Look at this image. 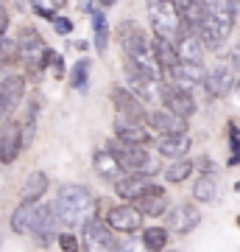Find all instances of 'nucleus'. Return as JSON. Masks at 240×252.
Masks as SVG:
<instances>
[{
    "label": "nucleus",
    "mask_w": 240,
    "mask_h": 252,
    "mask_svg": "<svg viewBox=\"0 0 240 252\" xmlns=\"http://www.w3.org/2000/svg\"><path fill=\"white\" fill-rule=\"evenodd\" d=\"M53 207L64 227H84L89 219H95V193L87 185L67 182L59 188Z\"/></svg>",
    "instance_id": "f257e3e1"
},
{
    "label": "nucleus",
    "mask_w": 240,
    "mask_h": 252,
    "mask_svg": "<svg viewBox=\"0 0 240 252\" xmlns=\"http://www.w3.org/2000/svg\"><path fill=\"white\" fill-rule=\"evenodd\" d=\"M115 34H117L120 48H123V59L137 64L140 70L151 73L154 79H162V70H160V64H157V59H154V51H151V36L145 34L134 20H123Z\"/></svg>",
    "instance_id": "f03ea898"
},
{
    "label": "nucleus",
    "mask_w": 240,
    "mask_h": 252,
    "mask_svg": "<svg viewBox=\"0 0 240 252\" xmlns=\"http://www.w3.org/2000/svg\"><path fill=\"white\" fill-rule=\"evenodd\" d=\"M145 6H148V20H151L154 36L176 42L182 28H185V23L179 17L176 0H145Z\"/></svg>",
    "instance_id": "7ed1b4c3"
},
{
    "label": "nucleus",
    "mask_w": 240,
    "mask_h": 252,
    "mask_svg": "<svg viewBox=\"0 0 240 252\" xmlns=\"http://www.w3.org/2000/svg\"><path fill=\"white\" fill-rule=\"evenodd\" d=\"M45 39L42 34L36 31L34 26H26L20 28L17 34V56H20V64L26 67V79H39L42 76V59H45Z\"/></svg>",
    "instance_id": "20e7f679"
},
{
    "label": "nucleus",
    "mask_w": 240,
    "mask_h": 252,
    "mask_svg": "<svg viewBox=\"0 0 240 252\" xmlns=\"http://www.w3.org/2000/svg\"><path fill=\"white\" fill-rule=\"evenodd\" d=\"M107 149H112L117 154V160H120L126 174H148V177L157 174V165H154L151 154L145 152V146H126V143L112 140Z\"/></svg>",
    "instance_id": "39448f33"
},
{
    "label": "nucleus",
    "mask_w": 240,
    "mask_h": 252,
    "mask_svg": "<svg viewBox=\"0 0 240 252\" xmlns=\"http://www.w3.org/2000/svg\"><path fill=\"white\" fill-rule=\"evenodd\" d=\"M81 252H117V238L104 219H89L81 227Z\"/></svg>",
    "instance_id": "423d86ee"
},
{
    "label": "nucleus",
    "mask_w": 240,
    "mask_h": 252,
    "mask_svg": "<svg viewBox=\"0 0 240 252\" xmlns=\"http://www.w3.org/2000/svg\"><path fill=\"white\" fill-rule=\"evenodd\" d=\"M238 70L232 67L226 59L223 62H218L213 67V70H207V76H204V93L210 95V98H223V95H229L235 87H238Z\"/></svg>",
    "instance_id": "0eeeda50"
},
{
    "label": "nucleus",
    "mask_w": 240,
    "mask_h": 252,
    "mask_svg": "<svg viewBox=\"0 0 240 252\" xmlns=\"http://www.w3.org/2000/svg\"><path fill=\"white\" fill-rule=\"evenodd\" d=\"M160 101L165 104V109L168 112H173V115L185 118V121H190V118L196 115V98H193V93L187 90H179V87H173L170 81L162 79L160 81Z\"/></svg>",
    "instance_id": "6e6552de"
},
{
    "label": "nucleus",
    "mask_w": 240,
    "mask_h": 252,
    "mask_svg": "<svg viewBox=\"0 0 240 252\" xmlns=\"http://www.w3.org/2000/svg\"><path fill=\"white\" fill-rule=\"evenodd\" d=\"M26 76H6L0 81V121L6 124L26 98Z\"/></svg>",
    "instance_id": "1a4fd4ad"
},
{
    "label": "nucleus",
    "mask_w": 240,
    "mask_h": 252,
    "mask_svg": "<svg viewBox=\"0 0 240 252\" xmlns=\"http://www.w3.org/2000/svg\"><path fill=\"white\" fill-rule=\"evenodd\" d=\"M115 140L126 146H145L151 140V129L145 124V118L115 115Z\"/></svg>",
    "instance_id": "9d476101"
},
{
    "label": "nucleus",
    "mask_w": 240,
    "mask_h": 252,
    "mask_svg": "<svg viewBox=\"0 0 240 252\" xmlns=\"http://www.w3.org/2000/svg\"><path fill=\"white\" fill-rule=\"evenodd\" d=\"M123 70H126V87L137 95V98L145 104V101H151L154 95H160V81L162 79H154L151 73L140 70L137 64H132L129 59H123Z\"/></svg>",
    "instance_id": "9b49d317"
},
{
    "label": "nucleus",
    "mask_w": 240,
    "mask_h": 252,
    "mask_svg": "<svg viewBox=\"0 0 240 252\" xmlns=\"http://www.w3.org/2000/svg\"><path fill=\"white\" fill-rule=\"evenodd\" d=\"M104 221H107L109 230H115V233H137L142 227V213L137 210L134 205H129V202H123V205H115L107 210V216H104Z\"/></svg>",
    "instance_id": "f8f14e48"
},
{
    "label": "nucleus",
    "mask_w": 240,
    "mask_h": 252,
    "mask_svg": "<svg viewBox=\"0 0 240 252\" xmlns=\"http://www.w3.org/2000/svg\"><path fill=\"white\" fill-rule=\"evenodd\" d=\"M165 219H168V230L176 233V235H190L198 224H201V213H198V207L190 205V202H182V205L170 207L168 213H165Z\"/></svg>",
    "instance_id": "ddd939ff"
},
{
    "label": "nucleus",
    "mask_w": 240,
    "mask_h": 252,
    "mask_svg": "<svg viewBox=\"0 0 240 252\" xmlns=\"http://www.w3.org/2000/svg\"><path fill=\"white\" fill-rule=\"evenodd\" d=\"M59 224H62V221H59V216H56V207L39 202V210H36V219H34V230H31V235L36 238V244L48 247L53 238H59Z\"/></svg>",
    "instance_id": "4468645a"
},
{
    "label": "nucleus",
    "mask_w": 240,
    "mask_h": 252,
    "mask_svg": "<svg viewBox=\"0 0 240 252\" xmlns=\"http://www.w3.org/2000/svg\"><path fill=\"white\" fill-rule=\"evenodd\" d=\"M23 152V126L20 121H6L0 126V165H11Z\"/></svg>",
    "instance_id": "2eb2a0df"
},
{
    "label": "nucleus",
    "mask_w": 240,
    "mask_h": 252,
    "mask_svg": "<svg viewBox=\"0 0 240 252\" xmlns=\"http://www.w3.org/2000/svg\"><path fill=\"white\" fill-rule=\"evenodd\" d=\"M145 124H148V129L151 132H157L160 137L165 135H187V121L185 118L173 115V112H168V109H151L148 115H145Z\"/></svg>",
    "instance_id": "dca6fc26"
},
{
    "label": "nucleus",
    "mask_w": 240,
    "mask_h": 252,
    "mask_svg": "<svg viewBox=\"0 0 240 252\" xmlns=\"http://www.w3.org/2000/svg\"><path fill=\"white\" fill-rule=\"evenodd\" d=\"M204 64H187V62H179L173 70H168L162 79L170 81L173 87H179V90H187L193 93V87H198V84H204Z\"/></svg>",
    "instance_id": "f3484780"
},
{
    "label": "nucleus",
    "mask_w": 240,
    "mask_h": 252,
    "mask_svg": "<svg viewBox=\"0 0 240 252\" xmlns=\"http://www.w3.org/2000/svg\"><path fill=\"white\" fill-rule=\"evenodd\" d=\"M176 45V54H179V62H187V64H204V45H201V36L190 28H182L179 39L173 42Z\"/></svg>",
    "instance_id": "a211bd4d"
},
{
    "label": "nucleus",
    "mask_w": 240,
    "mask_h": 252,
    "mask_svg": "<svg viewBox=\"0 0 240 252\" xmlns=\"http://www.w3.org/2000/svg\"><path fill=\"white\" fill-rule=\"evenodd\" d=\"M151 185H154V177H148V174H123V177L115 182V193L123 199V202L132 205V202H137Z\"/></svg>",
    "instance_id": "6ab92c4d"
},
{
    "label": "nucleus",
    "mask_w": 240,
    "mask_h": 252,
    "mask_svg": "<svg viewBox=\"0 0 240 252\" xmlns=\"http://www.w3.org/2000/svg\"><path fill=\"white\" fill-rule=\"evenodd\" d=\"M132 205L142 213V219L145 216H165V213L170 210L168 207V193H165V188L157 185V182H154L151 188L145 190L137 202H132Z\"/></svg>",
    "instance_id": "aec40b11"
},
{
    "label": "nucleus",
    "mask_w": 240,
    "mask_h": 252,
    "mask_svg": "<svg viewBox=\"0 0 240 252\" xmlns=\"http://www.w3.org/2000/svg\"><path fill=\"white\" fill-rule=\"evenodd\" d=\"M201 3H204V20L215 23L223 34H232L238 17H235V9H232L229 0H201Z\"/></svg>",
    "instance_id": "412c9836"
},
{
    "label": "nucleus",
    "mask_w": 240,
    "mask_h": 252,
    "mask_svg": "<svg viewBox=\"0 0 240 252\" xmlns=\"http://www.w3.org/2000/svg\"><path fill=\"white\" fill-rule=\"evenodd\" d=\"M112 104H115V115H129V118H145V107L142 101L134 95L129 87H112Z\"/></svg>",
    "instance_id": "4be33fe9"
},
{
    "label": "nucleus",
    "mask_w": 240,
    "mask_h": 252,
    "mask_svg": "<svg viewBox=\"0 0 240 252\" xmlns=\"http://www.w3.org/2000/svg\"><path fill=\"white\" fill-rule=\"evenodd\" d=\"M92 168H95V174H98V177L112 180V182H117L126 174L123 165H120V160H117V154L112 152V149H107V146L92 154Z\"/></svg>",
    "instance_id": "5701e85b"
},
{
    "label": "nucleus",
    "mask_w": 240,
    "mask_h": 252,
    "mask_svg": "<svg viewBox=\"0 0 240 252\" xmlns=\"http://www.w3.org/2000/svg\"><path fill=\"white\" fill-rule=\"evenodd\" d=\"M190 135H165V137H157V154L165 157V160H185L187 152H190Z\"/></svg>",
    "instance_id": "b1692460"
},
{
    "label": "nucleus",
    "mask_w": 240,
    "mask_h": 252,
    "mask_svg": "<svg viewBox=\"0 0 240 252\" xmlns=\"http://www.w3.org/2000/svg\"><path fill=\"white\" fill-rule=\"evenodd\" d=\"M39 95H31L26 104V109H23V121H20V126H23V149H28V146L34 143L36 137V121H39Z\"/></svg>",
    "instance_id": "393cba45"
},
{
    "label": "nucleus",
    "mask_w": 240,
    "mask_h": 252,
    "mask_svg": "<svg viewBox=\"0 0 240 252\" xmlns=\"http://www.w3.org/2000/svg\"><path fill=\"white\" fill-rule=\"evenodd\" d=\"M36 210H39V202H20L11 213V230L17 235H28L34 230V219H36Z\"/></svg>",
    "instance_id": "a878e982"
},
{
    "label": "nucleus",
    "mask_w": 240,
    "mask_h": 252,
    "mask_svg": "<svg viewBox=\"0 0 240 252\" xmlns=\"http://www.w3.org/2000/svg\"><path fill=\"white\" fill-rule=\"evenodd\" d=\"M51 180H48V174L45 171H31L28 174V180L23 182V188H20V202H42V193L48 190Z\"/></svg>",
    "instance_id": "bb28decb"
},
{
    "label": "nucleus",
    "mask_w": 240,
    "mask_h": 252,
    "mask_svg": "<svg viewBox=\"0 0 240 252\" xmlns=\"http://www.w3.org/2000/svg\"><path fill=\"white\" fill-rule=\"evenodd\" d=\"M151 51H154V59H157V64H160L162 76L168 70H173L179 64V54H176V45L173 42H168V39H160V36H154L151 39Z\"/></svg>",
    "instance_id": "cd10ccee"
},
{
    "label": "nucleus",
    "mask_w": 240,
    "mask_h": 252,
    "mask_svg": "<svg viewBox=\"0 0 240 252\" xmlns=\"http://www.w3.org/2000/svg\"><path fill=\"white\" fill-rule=\"evenodd\" d=\"M218 193H221V188H218V177H215V174H201V177L193 182V199L201 202V205L218 202Z\"/></svg>",
    "instance_id": "c85d7f7f"
},
{
    "label": "nucleus",
    "mask_w": 240,
    "mask_h": 252,
    "mask_svg": "<svg viewBox=\"0 0 240 252\" xmlns=\"http://www.w3.org/2000/svg\"><path fill=\"white\" fill-rule=\"evenodd\" d=\"M168 227H145L142 230V250L145 252H168Z\"/></svg>",
    "instance_id": "c756f323"
},
{
    "label": "nucleus",
    "mask_w": 240,
    "mask_h": 252,
    "mask_svg": "<svg viewBox=\"0 0 240 252\" xmlns=\"http://www.w3.org/2000/svg\"><path fill=\"white\" fill-rule=\"evenodd\" d=\"M193 168H196V162L190 160V157H185V160H173L168 165V168H165V180L168 182H173V185H179V182H185L187 177H190V174H193Z\"/></svg>",
    "instance_id": "7c9ffc66"
},
{
    "label": "nucleus",
    "mask_w": 240,
    "mask_h": 252,
    "mask_svg": "<svg viewBox=\"0 0 240 252\" xmlns=\"http://www.w3.org/2000/svg\"><path fill=\"white\" fill-rule=\"evenodd\" d=\"M92 31H95V48L98 54H107L109 45V26H107V14L104 11H92Z\"/></svg>",
    "instance_id": "2f4dec72"
},
{
    "label": "nucleus",
    "mask_w": 240,
    "mask_h": 252,
    "mask_svg": "<svg viewBox=\"0 0 240 252\" xmlns=\"http://www.w3.org/2000/svg\"><path fill=\"white\" fill-rule=\"evenodd\" d=\"M89 70H92V59H89V56H84V59H79V62L73 64V70H70V87L73 90H84V87H87Z\"/></svg>",
    "instance_id": "473e14b6"
},
{
    "label": "nucleus",
    "mask_w": 240,
    "mask_h": 252,
    "mask_svg": "<svg viewBox=\"0 0 240 252\" xmlns=\"http://www.w3.org/2000/svg\"><path fill=\"white\" fill-rule=\"evenodd\" d=\"M20 62L17 56V39L14 36H3L0 39V70H9Z\"/></svg>",
    "instance_id": "72a5a7b5"
},
{
    "label": "nucleus",
    "mask_w": 240,
    "mask_h": 252,
    "mask_svg": "<svg viewBox=\"0 0 240 252\" xmlns=\"http://www.w3.org/2000/svg\"><path fill=\"white\" fill-rule=\"evenodd\" d=\"M59 250L62 252H81V241L73 233H59Z\"/></svg>",
    "instance_id": "f704fd0d"
},
{
    "label": "nucleus",
    "mask_w": 240,
    "mask_h": 252,
    "mask_svg": "<svg viewBox=\"0 0 240 252\" xmlns=\"http://www.w3.org/2000/svg\"><path fill=\"white\" fill-rule=\"evenodd\" d=\"M31 6H34V11H36V17H42V20H48V23H56V11L53 9H45L39 0H31Z\"/></svg>",
    "instance_id": "c9c22d12"
},
{
    "label": "nucleus",
    "mask_w": 240,
    "mask_h": 252,
    "mask_svg": "<svg viewBox=\"0 0 240 252\" xmlns=\"http://www.w3.org/2000/svg\"><path fill=\"white\" fill-rule=\"evenodd\" d=\"M226 62L238 70V76H240V42L238 45H232V51H229V56H226Z\"/></svg>",
    "instance_id": "e433bc0d"
},
{
    "label": "nucleus",
    "mask_w": 240,
    "mask_h": 252,
    "mask_svg": "<svg viewBox=\"0 0 240 252\" xmlns=\"http://www.w3.org/2000/svg\"><path fill=\"white\" fill-rule=\"evenodd\" d=\"M53 28H56V31H59V34H70V31H73V23H70V20H67V17H56V23H53Z\"/></svg>",
    "instance_id": "4c0bfd02"
},
{
    "label": "nucleus",
    "mask_w": 240,
    "mask_h": 252,
    "mask_svg": "<svg viewBox=\"0 0 240 252\" xmlns=\"http://www.w3.org/2000/svg\"><path fill=\"white\" fill-rule=\"evenodd\" d=\"M6 28H9V11L0 6V39L6 36Z\"/></svg>",
    "instance_id": "58836bf2"
},
{
    "label": "nucleus",
    "mask_w": 240,
    "mask_h": 252,
    "mask_svg": "<svg viewBox=\"0 0 240 252\" xmlns=\"http://www.w3.org/2000/svg\"><path fill=\"white\" fill-rule=\"evenodd\" d=\"M101 6H104V9H107V6H112V3H115V0H98Z\"/></svg>",
    "instance_id": "ea45409f"
},
{
    "label": "nucleus",
    "mask_w": 240,
    "mask_h": 252,
    "mask_svg": "<svg viewBox=\"0 0 240 252\" xmlns=\"http://www.w3.org/2000/svg\"><path fill=\"white\" fill-rule=\"evenodd\" d=\"M235 93H238V98H240V79H238V87H235Z\"/></svg>",
    "instance_id": "a19ab883"
},
{
    "label": "nucleus",
    "mask_w": 240,
    "mask_h": 252,
    "mask_svg": "<svg viewBox=\"0 0 240 252\" xmlns=\"http://www.w3.org/2000/svg\"><path fill=\"white\" fill-rule=\"evenodd\" d=\"M235 224H238V227H240V216H238V219H235Z\"/></svg>",
    "instance_id": "79ce46f5"
},
{
    "label": "nucleus",
    "mask_w": 240,
    "mask_h": 252,
    "mask_svg": "<svg viewBox=\"0 0 240 252\" xmlns=\"http://www.w3.org/2000/svg\"><path fill=\"white\" fill-rule=\"evenodd\" d=\"M235 190H238V193H240V182H238V185H235Z\"/></svg>",
    "instance_id": "37998d69"
}]
</instances>
